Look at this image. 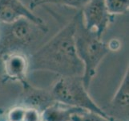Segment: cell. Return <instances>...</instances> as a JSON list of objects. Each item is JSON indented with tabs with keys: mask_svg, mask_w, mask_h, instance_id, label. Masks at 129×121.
<instances>
[{
	"mask_svg": "<svg viewBox=\"0 0 129 121\" xmlns=\"http://www.w3.org/2000/svg\"><path fill=\"white\" fill-rule=\"evenodd\" d=\"M109 13L113 16L128 12L129 0H104Z\"/></svg>",
	"mask_w": 129,
	"mask_h": 121,
	"instance_id": "9",
	"label": "cell"
},
{
	"mask_svg": "<svg viewBox=\"0 0 129 121\" xmlns=\"http://www.w3.org/2000/svg\"><path fill=\"white\" fill-rule=\"evenodd\" d=\"M84 88L83 79L71 76L60 79L55 85L54 93L59 99L67 102L92 103Z\"/></svg>",
	"mask_w": 129,
	"mask_h": 121,
	"instance_id": "6",
	"label": "cell"
},
{
	"mask_svg": "<svg viewBox=\"0 0 129 121\" xmlns=\"http://www.w3.org/2000/svg\"><path fill=\"white\" fill-rule=\"evenodd\" d=\"M23 118L25 121H38L39 115L36 111L30 110L25 111Z\"/></svg>",
	"mask_w": 129,
	"mask_h": 121,
	"instance_id": "13",
	"label": "cell"
},
{
	"mask_svg": "<svg viewBox=\"0 0 129 121\" xmlns=\"http://www.w3.org/2000/svg\"><path fill=\"white\" fill-rule=\"evenodd\" d=\"M3 66L9 78L22 80L29 66V58L19 51H10L3 56Z\"/></svg>",
	"mask_w": 129,
	"mask_h": 121,
	"instance_id": "7",
	"label": "cell"
},
{
	"mask_svg": "<svg viewBox=\"0 0 129 121\" xmlns=\"http://www.w3.org/2000/svg\"><path fill=\"white\" fill-rule=\"evenodd\" d=\"M7 26L3 45H26L36 39L39 32H46L47 30L27 20H19Z\"/></svg>",
	"mask_w": 129,
	"mask_h": 121,
	"instance_id": "5",
	"label": "cell"
},
{
	"mask_svg": "<svg viewBox=\"0 0 129 121\" xmlns=\"http://www.w3.org/2000/svg\"><path fill=\"white\" fill-rule=\"evenodd\" d=\"M75 16L54 37L31 56L32 67L65 75L76 76L83 73V66L75 46Z\"/></svg>",
	"mask_w": 129,
	"mask_h": 121,
	"instance_id": "1",
	"label": "cell"
},
{
	"mask_svg": "<svg viewBox=\"0 0 129 121\" xmlns=\"http://www.w3.org/2000/svg\"><path fill=\"white\" fill-rule=\"evenodd\" d=\"M25 19L47 30L44 20L21 0H0V24H10Z\"/></svg>",
	"mask_w": 129,
	"mask_h": 121,
	"instance_id": "4",
	"label": "cell"
},
{
	"mask_svg": "<svg viewBox=\"0 0 129 121\" xmlns=\"http://www.w3.org/2000/svg\"><path fill=\"white\" fill-rule=\"evenodd\" d=\"M70 116L68 111L60 108H51L47 110L45 114L46 121H67Z\"/></svg>",
	"mask_w": 129,
	"mask_h": 121,
	"instance_id": "10",
	"label": "cell"
},
{
	"mask_svg": "<svg viewBox=\"0 0 129 121\" xmlns=\"http://www.w3.org/2000/svg\"><path fill=\"white\" fill-rule=\"evenodd\" d=\"M25 111L22 109H15L10 114V118L11 121H20L24 116Z\"/></svg>",
	"mask_w": 129,
	"mask_h": 121,
	"instance_id": "12",
	"label": "cell"
},
{
	"mask_svg": "<svg viewBox=\"0 0 129 121\" xmlns=\"http://www.w3.org/2000/svg\"><path fill=\"white\" fill-rule=\"evenodd\" d=\"M80 11L85 28L100 38L113 21L104 0H89Z\"/></svg>",
	"mask_w": 129,
	"mask_h": 121,
	"instance_id": "3",
	"label": "cell"
},
{
	"mask_svg": "<svg viewBox=\"0 0 129 121\" xmlns=\"http://www.w3.org/2000/svg\"><path fill=\"white\" fill-rule=\"evenodd\" d=\"M75 46L77 56L83 66L82 79L84 86L87 87L95 74L100 63L109 51L102 38L85 28L80 11L75 15Z\"/></svg>",
	"mask_w": 129,
	"mask_h": 121,
	"instance_id": "2",
	"label": "cell"
},
{
	"mask_svg": "<svg viewBox=\"0 0 129 121\" xmlns=\"http://www.w3.org/2000/svg\"><path fill=\"white\" fill-rule=\"evenodd\" d=\"M89 0H33L30 3V8L33 10L35 7H40L47 4H55V5L66 6L76 9H81Z\"/></svg>",
	"mask_w": 129,
	"mask_h": 121,
	"instance_id": "8",
	"label": "cell"
},
{
	"mask_svg": "<svg viewBox=\"0 0 129 121\" xmlns=\"http://www.w3.org/2000/svg\"><path fill=\"white\" fill-rule=\"evenodd\" d=\"M106 44L109 52H117L121 48L122 42L117 38H112L108 43H106Z\"/></svg>",
	"mask_w": 129,
	"mask_h": 121,
	"instance_id": "11",
	"label": "cell"
}]
</instances>
